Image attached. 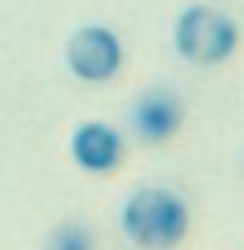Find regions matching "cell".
Listing matches in <instances>:
<instances>
[{
    "label": "cell",
    "instance_id": "cell-6",
    "mask_svg": "<svg viewBox=\"0 0 244 250\" xmlns=\"http://www.w3.org/2000/svg\"><path fill=\"white\" fill-rule=\"evenodd\" d=\"M93 232L84 223H62L46 241V250H93Z\"/></svg>",
    "mask_w": 244,
    "mask_h": 250
},
{
    "label": "cell",
    "instance_id": "cell-2",
    "mask_svg": "<svg viewBox=\"0 0 244 250\" xmlns=\"http://www.w3.org/2000/svg\"><path fill=\"white\" fill-rule=\"evenodd\" d=\"M177 53L192 65H220L238 50V25L222 9L195 3L173 25Z\"/></svg>",
    "mask_w": 244,
    "mask_h": 250
},
{
    "label": "cell",
    "instance_id": "cell-5",
    "mask_svg": "<svg viewBox=\"0 0 244 250\" xmlns=\"http://www.w3.org/2000/svg\"><path fill=\"white\" fill-rule=\"evenodd\" d=\"M182 102L170 90L142 93L133 105V130L149 146H161V142L173 139L182 127Z\"/></svg>",
    "mask_w": 244,
    "mask_h": 250
},
{
    "label": "cell",
    "instance_id": "cell-1",
    "mask_svg": "<svg viewBox=\"0 0 244 250\" xmlns=\"http://www.w3.org/2000/svg\"><path fill=\"white\" fill-rule=\"evenodd\" d=\"M192 226L185 201L170 188L149 186L133 191L121 207V229L142 250H173L185 241Z\"/></svg>",
    "mask_w": 244,
    "mask_h": 250
},
{
    "label": "cell",
    "instance_id": "cell-4",
    "mask_svg": "<svg viewBox=\"0 0 244 250\" xmlns=\"http://www.w3.org/2000/svg\"><path fill=\"white\" fill-rule=\"evenodd\" d=\"M71 158L87 173H111L124 161V136L105 121H84L71 133Z\"/></svg>",
    "mask_w": 244,
    "mask_h": 250
},
{
    "label": "cell",
    "instance_id": "cell-3",
    "mask_svg": "<svg viewBox=\"0 0 244 250\" xmlns=\"http://www.w3.org/2000/svg\"><path fill=\"white\" fill-rule=\"evenodd\" d=\"M65 62H68V68H71V74L77 81L105 83L124 65L121 37L105 25H84L68 37Z\"/></svg>",
    "mask_w": 244,
    "mask_h": 250
}]
</instances>
